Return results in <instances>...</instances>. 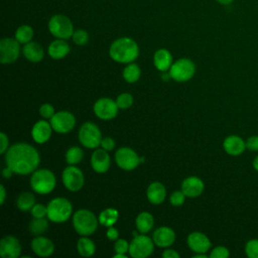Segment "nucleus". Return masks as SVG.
I'll use <instances>...</instances> for the list:
<instances>
[{
    "instance_id": "obj_1",
    "label": "nucleus",
    "mask_w": 258,
    "mask_h": 258,
    "mask_svg": "<svg viewBox=\"0 0 258 258\" xmlns=\"http://www.w3.org/2000/svg\"><path fill=\"white\" fill-rule=\"evenodd\" d=\"M5 161L15 173L29 174L37 168L39 154L33 146L27 143H16L7 149Z\"/></svg>"
},
{
    "instance_id": "obj_2",
    "label": "nucleus",
    "mask_w": 258,
    "mask_h": 258,
    "mask_svg": "<svg viewBox=\"0 0 258 258\" xmlns=\"http://www.w3.org/2000/svg\"><path fill=\"white\" fill-rule=\"evenodd\" d=\"M109 54L117 62L130 63L139 55V47L135 40L124 36L112 42L109 48Z\"/></svg>"
},
{
    "instance_id": "obj_3",
    "label": "nucleus",
    "mask_w": 258,
    "mask_h": 258,
    "mask_svg": "<svg viewBox=\"0 0 258 258\" xmlns=\"http://www.w3.org/2000/svg\"><path fill=\"white\" fill-rule=\"evenodd\" d=\"M96 216L89 210H78L73 216V225L78 234L82 236L92 235L98 227Z\"/></svg>"
},
{
    "instance_id": "obj_4",
    "label": "nucleus",
    "mask_w": 258,
    "mask_h": 258,
    "mask_svg": "<svg viewBox=\"0 0 258 258\" xmlns=\"http://www.w3.org/2000/svg\"><path fill=\"white\" fill-rule=\"evenodd\" d=\"M73 213L71 202L64 198H55L47 205V218L54 223L67 221Z\"/></svg>"
},
{
    "instance_id": "obj_5",
    "label": "nucleus",
    "mask_w": 258,
    "mask_h": 258,
    "mask_svg": "<svg viewBox=\"0 0 258 258\" xmlns=\"http://www.w3.org/2000/svg\"><path fill=\"white\" fill-rule=\"evenodd\" d=\"M30 185L35 192L46 195L54 188L55 176L50 170L45 168L35 170L31 175Z\"/></svg>"
},
{
    "instance_id": "obj_6",
    "label": "nucleus",
    "mask_w": 258,
    "mask_h": 258,
    "mask_svg": "<svg viewBox=\"0 0 258 258\" xmlns=\"http://www.w3.org/2000/svg\"><path fill=\"white\" fill-rule=\"evenodd\" d=\"M48 30L55 38L69 39L73 36L74 25L72 20L63 14H55L48 20Z\"/></svg>"
},
{
    "instance_id": "obj_7",
    "label": "nucleus",
    "mask_w": 258,
    "mask_h": 258,
    "mask_svg": "<svg viewBox=\"0 0 258 258\" xmlns=\"http://www.w3.org/2000/svg\"><path fill=\"white\" fill-rule=\"evenodd\" d=\"M80 142L88 148H97L101 145L102 134L97 125L91 122L84 123L79 130Z\"/></svg>"
},
{
    "instance_id": "obj_8",
    "label": "nucleus",
    "mask_w": 258,
    "mask_h": 258,
    "mask_svg": "<svg viewBox=\"0 0 258 258\" xmlns=\"http://www.w3.org/2000/svg\"><path fill=\"white\" fill-rule=\"evenodd\" d=\"M196 72L195 63L189 58H179L173 62L169 69L171 79L176 82H185L190 80Z\"/></svg>"
},
{
    "instance_id": "obj_9",
    "label": "nucleus",
    "mask_w": 258,
    "mask_h": 258,
    "mask_svg": "<svg viewBox=\"0 0 258 258\" xmlns=\"http://www.w3.org/2000/svg\"><path fill=\"white\" fill-rule=\"evenodd\" d=\"M153 242L145 235H137L129 245V254L134 258H145L153 252Z\"/></svg>"
},
{
    "instance_id": "obj_10",
    "label": "nucleus",
    "mask_w": 258,
    "mask_h": 258,
    "mask_svg": "<svg viewBox=\"0 0 258 258\" xmlns=\"http://www.w3.org/2000/svg\"><path fill=\"white\" fill-rule=\"evenodd\" d=\"M20 53V43L17 39L4 37L0 40V61L1 63L14 62Z\"/></svg>"
},
{
    "instance_id": "obj_11",
    "label": "nucleus",
    "mask_w": 258,
    "mask_h": 258,
    "mask_svg": "<svg viewBox=\"0 0 258 258\" xmlns=\"http://www.w3.org/2000/svg\"><path fill=\"white\" fill-rule=\"evenodd\" d=\"M62 182L64 186L72 191H78L84 185V174L82 170L75 165H70L66 167L61 174Z\"/></svg>"
},
{
    "instance_id": "obj_12",
    "label": "nucleus",
    "mask_w": 258,
    "mask_h": 258,
    "mask_svg": "<svg viewBox=\"0 0 258 258\" xmlns=\"http://www.w3.org/2000/svg\"><path fill=\"white\" fill-rule=\"evenodd\" d=\"M49 123L52 127V130H54L55 132L68 133L74 128L76 124V118L71 112L59 111V112H56L50 118Z\"/></svg>"
},
{
    "instance_id": "obj_13",
    "label": "nucleus",
    "mask_w": 258,
    "mask_h": 258,
    "mask_svg": "<svg viewBox=\"0 0 258 258\" xmlns=\"http://www.w3.org/2000/svg\"><path fill=\"white\" fill-rule=\"evenodd\" d=\"M115 160L119 167L124 170H132L140 163V157L137 153L128 147H122L117 150Z\"/></svg>"
},
{
    "instance_id": "obj_14",
    "label": "nucleus",
    "mask_w": 258,
    "mask_h": 258,
    "mask_svg": "<svg viewBox=\"0 0 258 258\" xmlns=\"http://www.w3.org/2000/svg\"><path fill=\"white\" fill-rule=\"evenodd\" d=\"M118 105L116 101L110 98H101L94 105V113L102 120L113 119L118 112Z\"/></svg>"
},
{
    "instance_id": "obj_15",
    "label": "nucleus",
    "mask_w": 258,
    "mask_h": 258,
    "mask_svg": "<svg viewBox=\"0 0 258 258\" xmlns=\"http://www.w3.org/2000/svg\"><path fill=\"white\" fill-rule=\"evenodd\" d=\"M21 253V245L13 236H5L0 242V255L2 258H17Z\"/></svg>"
},
{
    "instance_id": "obj_16",
    "label": "nucleus",
    "mask_w": 258,
    "mask_h": 258,
    "mask_svg": "<svg viewBox=\"0 0 258 258\" xmlns=\"http://www.w3.org/2000/svg\"><path fill=\"white\" fill-rule=\"evenodd\" d=\"M188 247L196 253H207L211 247L208 236L201 232H192L187 237Z\"/></svg>"
},
{
    "instance_id": "obj_17",
    "label": "nucleus",
    "mask_w": 258,
    "mask_h": 258,
    "mask_svg": "<svg viewBox=\"0 0 258 258\" xmlns=\"http://www.w3.org/2000/svg\"><path fill=\"white\" fill-rule=\"evenodd\" d=\"M223 148L229 155L239 156L246 149V141L238 135H230L224 139Z\"/></svg>"
},
{
    "instance_id": "obj_18",
    "label": "nucleus",
    "mask_w": 258,
    "mask_h": 258,
    "mask_svg": "<svg viewBox=\"0 0 258 258\" xmlns=\"http://www.w3.org/2000/svg\"><path fill=\"white\" fill-rule=\"evenodd\" d=\"M204 181L198 176H188L181 183V190L188 198H196L204 191Z\"/></svg>"
},
{
    "instance_id": "obj_19",
    "label": "nucleus",
    "mask_w": 258,
    "mask_h": 258,
    "mask_svg": "<svg viewBox=\"0 0 258 258\" xmlns=\"http://www.w3.org/2000/svg\"><path fill=\"white\" fill-rule=\"evenodd\" d=\"M91 164L96 172H106L111 164V159L109 154L107 153V150L103 148L95 150L91 157Z\"/></svg>"
},
{
    "instance_id": "obj_20",
    "label": "nucleus",
    "mask_w": 258,
    "mask_h": 258,
    "mask_svg": "<svg viewBox=\"0 0 258 258\" xmlns=\"http://www.w3.org/2000/svg\"><path fill=\"white\" fill-rule=\"evenodd\" d=\"M31 248L37 256L48 257L53 253L54 245L48 238L37 236L31 241Z\"/></svg>"
},
{
    "instance_id": "obj_21",
    "label": "nucleus",
    "mask_w": 258,
    "mask_h": 258,
    "mask_svg": "<svg viewBox=\"0 0 258 258\" xmlns=\"http://www.w3.org/2000/svg\"><path fill=\"white\" fill-rule=\"evenodd\" d=\"M51 130H52V127L50 123L44 120H40L33 125L31 130V135L33 140L36 143H44L49 139L51 135Z\"/></svg>"
},
{
    "instance_id": "obj_22",
    "label": "nucleus",
    "mask_w": 258,
    "mask_h": 258,
    "mask_svg": "<svg viewBox=\"0 0 258 258\" xmlns=\"http://www.w3.org/2000/svg\"><path fill=\"white\" fill-rule=\"evenodd\" d=\"M175 240V234L172 229L168 227H160L153 233V241L158 247H169Z\"/></svg>"
},
{
    "instance_id": "obj_23",
    "label": "nucleus",
    "mask_w": 258,
    "mask_h": 258,
    "mask_svg": "<svg viewBox=\"0 0 258 258\" xmlns=\"http://www.w3.org/2000/svg\"><path fill=\"white\" fill-rule=\"evenodd\" d=\"M47 51L50 57L54 59H60L70 52V45L67 42V39L56 38L50 42Z\"/></svg>"
},
{
    "instance_id": "obj_24",
    "label": "nucleus",
    "mask_w": 258,
    "mask_h": 258,
    "mask_svg": "<svg viewBox=\"0 0 258 258\" xmlns=\"http://www.w3.org/2000/svg\"><path fill=\"white\" fill-rule=\"evenodd\" d=\"M166 197V189L161 182L154 181L147 188V199L153 205L161 204Z\"/></svg>"
},
{
    "instance_id": "obj_25",
    "label": "nucleus",
    "mask_w": 258,
    "mask_h": 258,
    "mask_svg": "<svg viewBox=\"0 0 258 258\" xmlns=\"http://www.w3.org/2000/svg\"><path fill=\"white\" fill-rule=\"evenodd\" d=\"M23 55L32 62L40 61L44 56V51L42 46L34 41H29L24 44L22 48Z\"/></svg>"
},
{
    "instance_id": "obj_26",
    "label": "nucleus",
    "mask_w": 258,
    "mask_h": 258,
    "mask_svg": "<svg viewBox=\"0 0 258 258\" xmlns=\"http://www.w3.org/2000/svg\"><path fill=\"white\" fill-rule=\"evenodd\" d=\"M153 62L158 71L166 72L168 69H170L172 64L171 53L165 48H160L155 51L153 56Z\"/></svg>"
},
{
    "instance_id": "obj_27",
    "label": "nucleus",
    "mask_w": 258,
    "mask_h": 258,
    "mask_svg": "<svg viewBox=\"0 0 258 258\" xmlns=\"http://www.w3.org/2000/svg\"><path fill=\"white\" fill-rule=\"evenodd\" d=\"M135 224H136L137 230L140 233L145 234L152 229L154 220H153V217L151 214H149L147 212H142L137 216Z\"/></svg>"
},
{
    "instance_id": "obj_28",
    "label": "nucleus",
    "mask_w": 258,
    "mask_h": 258,
    "mask_svg": "<svg viewBox=\"0 0 258 258\" xmlns=\"http://www.w3.org/2000/svg\"><path fill=\"white\" fill-rule=\"evenodd\" d=\"M77 249H78V252L81 256L91 257L95 253L96 246H95L94 242L91 239L84 236V237H82L78 240Z\"/></svg>"
},
{
    "instance_id": "obj_29",
    "label": "nucleus",
    "mask_w": 258,
    "mask_h": 258,
    "mask_svg": "<svg viewBox=\"0 0 258 258\" xmlns=\"http://www.w3.org/2000/svg\"><path fill=\"white\" fill-rule=\"evenodd\" d=\"M118 211L115 210V209H112V208H108L104 211L101 212V214L99 215V223L103 226H106V227H111L113 226L117 220H118Z\"/></svg>"
},
{
    "instance_id": "obj_30",
    "label": "nucleus",
    "mask_w": 258,
    "mask_h": 258,
    "mask_svg": "<svg viewBox=\"0 0 258 258\" xmlns=\"http://www.w3.org/2000/svg\"><path fill=\"white\" fill-rule=\"evenodd\" d=\"M16 205L22 212L29 211L35 205V198L31 192H21L16 200Z\"/></svg>"
},
{
    "instance_id": "obj_31",
    "label": "nucleus",
    "mask_w": 258,
    "mask_h": 258,
    "mask_svg": "<svg viewBox=\"0 0 258 258\" xmlns=\"http://www.w3.org/2000/svg\"><path fill=\"white\" fill-rule=\"evenodd\" d=\"M33 28L30 26V25H27V24H23V25H20L16 31H15V38L17 39V41L19 43H22V44H25L29 41H31L32 37H33Z\"/></svg>"
},
{
    "instance_id": "obj_32",
    "label": "nucleus",
    "mask_w": 258,
    "mask_h": 258,
    "mask_svg": "<svg viewBox=\"0 0 258 258\" xmlns=\"http://www.w3.org/2000/svg\"><path fill=\"white\" fill-rule=\"evenodd\" d=\"M141 71L136 63H129L123 71V78L128 83H135L140 78Z\"/></svg>"
},
{
    "instance_id": "obj_33",
    "label": "nucleus",
    "mask_w": 258,
    "mask_h": 258,
    "mask_svg": "<svg viewBox=\"0 0 258 258\" xmlns=\"http://www.w3.org/2000/svg\"><path fill=\"white\" fill-rule=\"evenodd\" d=\"M48 228V223L44 218H34L29 223V231L33 235H40L44 233Z\"/></svg>"
},
{
    "instance_id": "obj_34",
    "label": "nucleus",
    "mask_w": 258,
    "mask_h": 258,
    "mask_svg": "<svg viewBox=\"0 0 258 258\" xmlns=\"http://www.w3.org/2000/svg\"><path fill=\"white\" fill-rule=\"evenodd\" d=\"M83 156H84L83 150L78 146H74L67 151L66 160L70 165H75V164H78L83 159Z\"/></svg>"
},
{
    "instance_id": "obj_35",
    "label": "nucleus",
    "mask_w": 258,
    "mask_h": 258,
    "mask_svg": "<svg viewBox=\"0 0 258 258\" xmlns=\"http://www.w3.org/2000/svg\"><path fill=\"white\" fill-rule=\"evenodd\" d=\"M245 253L249 258H258V239H250L246 243Z\"/></svg>"
},
{
    "instance_id": "obj_36",
    "label": "nucleus",
    "mask_w": 258,
    "mask_h": 258,
    "mask_svg": "<svg viewBox=\"0 0 258 258\" xmlns=\"http://www.w3.org/2000/svg\"><path fill=\"white\" fill-rule=\"evenodd\" d=\"M73 41L78 45H85L89 41V33L85 29H77L73 33Z\"/></svg>"
},
{
    "instance_id": "obj_37",
    "label": "nucleus",
    "mask_w": 258,
    "mask_h": 258,
    "mask_svg": "<svg viewBox=\"0 0 258 258\" xmlns=\"http://www.w3.org/2000/svg\"><path fill=\"white\" fill-rule=\"evenodd\" d=\"M116 103H117L119 109H127V108L132 106V104H133V97L130 94H128V93L120 94L117 97Z\"/></svg>"
},
{
    "instance_id": "obj_38",
    "label": "nucleus",
    "mask_w": 258,
    "mask_h": 258,
    "mask_svg": "<svg viewBox=\"0 0 258 258\" xmlns=\"http://www.w3.org/2000/svg\"><path fill=\"white\" fill-rule=\"evenodd\" d=\"M229 256H230V251L228 250L227 247H224V246L215 247L210 254L211 258H227Z\"/></svg>"
},
{
    "instance_id": "obj_39",
    "label": "nucleus",
    "mask_w": 258,
    "mask_h": 258,
    "mask_svg": "<svg viewBox=\"0 0 258 258\" xmlns=\"http://www.w3.org/2000/svg\"><path fill=\"white\" fill-rule=\"evenodd\" d=\"M30 212L33 218H44L45 216H47V207H44L40 204H35L31 208Z\"/></svg>"
},
{
    "instance_id": "obj_40",
    "label": "nucleus",
    "mask_w": 258,
    "mask_h": 258,
    "mask_svg": "<svg viewBox=\"0 0 258 258\" xmlns=\"http://www.w3.org/2000/svg\"><path fill=\"white\" fill-rule=\"evenodd\" d=\"M185 197L186 196L183 194L182 190H175V191H173L171 194L169 200H170L171 205H173V206H180V205L183 204Z\"/></svg>"
},
{
    "instance_id": "obj_41",
    "label": "nucleus",
    "mask_w": 258,
    "mask_h": 258,
    "mask_svg": "<svg viewBox=\"0 0 258 258\" xmlns=\"http://www.w3.org/2000/svg\"><path fill=\"white\" fill-rule=\"evenodd\" d=\"M129 245L128 242L125 239H117L114 244V249L116 253H122L126 254L129 251Z\"/></svg>"
},
{
    "instance_id": "obj_42",
    "label": "nucleus",
    "mask_w": 258,
    "mask_h": 258,
    "mask_svg": "<svg viewBox=\"0 0 258 258\" xmlns=\"http://www.w3.org/2000/svg\"><path fill=\"white\" fill-rule=\"evenodd\" d=\"M39 114L45 119H50L55 114L54 108L50 104H43L39 108Z\"/></svg>"
},
{
    "instance_id": "obj_43",
    "label": "nucleus",
    "mask_w": 258,
    "mask_h": 258,
    "mask_svg": "<svg viewBox=\"0 0 258 258\" xmlns=\"http://www.w3.org/2000/svg\"><path fill=\"white\" fill-rule=\"evenodd\" d=\"M246 148L250 151H258V135H252L246 140Z\"/></svg>"
},
{
    "instance_id": "obj_44",
    "label": "nucleus",
    "mask_w": 258,
    "mask_h": 258,
    "mask_svg": "<svg viewBox=\"0 0 258 258\" xmlns=\"http://www.w3.org/2000/svg\"><path fill=\"white\" fill-rule=\"evenodd\" d=\"M101 146H102L103 149H105L107 151H110V150H112L115 147V141L111 137L102 138Z\"/></svg>"
},
{
    "instance_id": "obj_45",
    "label": "nucleus",
    "mask_w": 258,
    "mask_h": 258,
    "mask_svg": "<svg viewBox=\"0 0 258 258\" xmlns=\"http://www.w3.org/2000/svg\"><path fill=\"white\" fill-rule=\"evenodd\" d=\"M0 141H1V145H0V152L4 153L7 149H8V137L5 133H0Z\"/></svg>"
},
{
    "instance_id": "obj_46",
    "label": "nucleus",
    "mask_w": 258,
    "mask_h": 258,
    "mask_svg": "<svg viewBox=\"0 0 258 258\" xmlns=\"http://www.w3.org/2000/svg\"><path fill=\"white\" fill-rule=\"evenodd\" d=\"M106 235H107V238H108L109 240H111V241L117 240V239H118V236H119L117 229H115L113 226L108 227V230H107Z\"/></svg>"
},
{
    "instance_id": "obj_47",
    "label": "nucleus",
    "mask_w": 258,
    "mask_h": 258,
    "mask_svg": "<svg viewBox=\"0 0 258 258\" xmlns=\"http://www.w3.org/2000/svg\"><path fill=\"white\" fill-rule=\"evenodd\" d=\"M162 257L163 258H179V254L172 249H167L162 253Z\"/></svg>"
},
{
    "instance_id": "obj_48",
    "label": "nucleus",
    "mask_w": 258,
    "mask_h": 258,
    "mask_svg": "<svg viewBox=\"0 0 258 258\" xmlns=\"http://www.w3.org/2000/svg\"><path fill=\"white\" fill-rule=\"evenodd\" d=\"M13 173H15V172H14L13 169L10 168L9 166H6V167L3 169V171H2V174H3V176H4L5 178H10V177L13 175Z\"/></svg>"
},
{
    "instance_id": "obj_49",
    "label": "nucleus",
    "mask_w": 258,
    "mask_h": 258,
    "mask_svg": "<svg viewBox=\"0 0 258 258\" xmlns=\"http://www.w3.org/2000/svg\"><path fill=\"white\" fill-rule=\"evenodd\" d=\"M0 195H1V199H0V205H3L6 199V190L4 185H0Z\"/></svg>"
},
{
    "instance_id": "obj_50",
    "label": "nucleus",
    "mask_w": 258,
    "mask_h": 258,
    "mask_svg": "<svg viewBox=\"0 0 258 258\" xmlns=\"http://www.w3.org/2000/svg\"><path fill=\"white\" fill-rule=\"evenodd\" d=\"M252 165H253V168L258 172V155L253 159Z\"/></svg>"
},
{
    "instance_id": "obj_51",
    "label": "nucleus",
    "mask_w": 258,
    "mask_h": 258,
    "mask_svg": "<svg viewBox=\"0 0 258 258\" xmlns=\"http://www.w3.org/2000/svg\"><path fill=\"white\" fill-rule=\"evenodd\" d=\"M218 3L222 4V5H229L231 4L232 2H234L235 0H216Z\"/></svg>"
},
{
    "instance_id": "obj_52",
    "label": "nucleus",
    "mask_w": 258,
    "mask_h": 258,
    "mask_svg": "<svg viewBox=\"0 0 258 258\" xmlns=\"http://www.w3.org/2000/svg\"><path fill=\"white\" fill-rule=\"evenodd\" d=\"M194 258H207V255L206 253H197L194 255Z\"/></svg>"
},
{
    "instance_id": "obj_53",
    "label": "nucleus",
    "mask_w": 258,
    "mask_h": 258,
    "mask_svg": "<svg viewBox=\"0 0 258 258\" xmlns=\"http://www.w3.org/2000/svg\"><path fill=\"white\" fill-rule=\"evenodd\" d=\"M113 257H115V258H126V255L122 254V253H116Z\"/></svg>"
},
{
    "instance_id": "obj_54",
    "label": "nucleus",
    "mask_w": 258,
    "mask_h": 258,
    "mask_svg": "<svg viewBox=\"0 0 258 258\" xmlns=\"http://www.w3.org/2000/svg\"><path fill=\"white\" fill-rule=\"evenodd\" d=\"M144 160H145V158H144V157H140V163L144 162Z\"/></svg>"
}]
</instances>
